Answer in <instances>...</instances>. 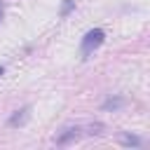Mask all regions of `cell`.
I'll return each mask as SVG.
<instances>
[{
	"label": "cell",
	"instance_id": "cell-1",
	"mask_svg": "<svg viewBox=\"0 0 150 150\" xmlns=\"http://www.w3.org/2000/svg\"><path fill=\"white\" fill-rule=\"evenodd\" d=\"M105 42V33L101 28H91L87 30V35L82 38V45H80V52H82V59H87L94 49H98L101 45Z\"/></svg>",
	"mask_w": 150,
	"mask_h": 150
},
{
	"label": "cell",
	"instance_id": "cell-2",
	"mask_svg": "<svg viewBox=\"0 0 150 150\" xmlns=\"http://www.w3.org/2000/svg\"><path fill=\"white\" fill-rule=\"evenodd\" d=\"M80 127H66L63 129V134H59L56 136V145H68V143H73V141H77L80 138Z\"/></svg>",
	"mask_w": 150,
	"mask_h": 150
},
{
	"label": "cell",
	"instance_id": "cell-3",
	"mask_svg": "<svg viewBox=\"0 0 150 150\" xmlns=\"http://www.w3.org/2000/svg\"><path fill=\"white\" fill-rule=\"evenodd\" d=\"M28 117H30V105H23L21 110H14V115L7 120V124L9 127H23L28 122Z\"/></svg>",
	"mask_w": 150,
	"mask_h": 150
},
{
	"label": "cell",
	"instance_id": "cell-4",
	"mask_svg": "<svg viewBox=\"0 0 150 150\" xmlns=\"http://www.w3.org/2000/svg\"><path fill=\"white\" fill-rule=\"evenodd\" d=\"M127 105V98L124 96H110L108 101H103V105H101V110H120V108H124Z\"/></svg>",
	"mask_w": 150,
	"mask_h": 150
},
{
	"label": "cell",
	"instance_id": "cell-5",
	"mask_svg": "<svg viewBox=\"0 0 150 150\" xmlns=\"http://www.w3.org/2000/svg\"><path fill=\"white\" fill-rule=\"evenodd\" d=\"M143 141L138 138V136H134V134H124L122 136V145H127V148H138Z\"/></svg>",
	"mask_w": 150,
	"mask_h": 150
},
{
	"label": "cell",
	"instance_id": "cell-6",
	"mask_svg": "<svg viewBox=\"0 0 150 150\" xmlns=\"http://www.w3.org/2000/svg\"><path fill=\"white\" fill-rule=\"evenodd\" d=\"M75 9V0H63V5H61V12H59V16L61 19H66L70 12Z\"/></svg>",
	"mask_w": 150,
	"mask_h": 150
},
{
	"label": "cell",
	"instance_id": "cell-7",
	"mask_svg": "<svg viewBox=\"0 0 150 150\" xmlns=\"http://www.w3.org/2000/svg\"><path fill=\"white\" fill-rule=\"evenodd\" d=\"M103 129H105V127H103L101 122H94V124H89L87 134H89V136H101V134H103Z\"/></svg>",
	"mask_w": 150,
	"mask_h": 150
},
{
	"label": "cell",
	"instance_id": "cell-8",
	"mask_svg": "<svg viewBox=\"0 0 150 150\" xmlns=\"http://www.w3.org/2000/svg\"><path fill=\"white\" fill-rule=\"evenodd\" d=\"M2 14H5V9H2V2H0V19H2Z\"/></svg>",
	"mask_w": 150,
	"mask_h": 150
},
{
	"label": "cell",
	"instance_id": "cell-9",
	"mask_svg": "<svg viewBox=\"0 0 150 150\" xmlns=\"http://www.w3.org/2000/svg\"><path fill=\"white\" fill-rule=\"evenodd\" d=\"M2 73H5V68H2V66H0V75H2Z\"/></svg>",
	"mask_w": 150,
	"mask_h": 150
}]
</instances>
